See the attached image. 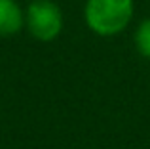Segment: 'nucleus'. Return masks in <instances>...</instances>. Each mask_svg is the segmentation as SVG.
Wrapping results in <instances>:
<instances>
[{
    "label": "nucleus",
    "instance_id": "1",
    "mask_svg": "<svg viewBox=\"0 0 150 149\" xmlns=\"http://www.w3.org/2000/svg\"><path fill=\"white\" fill-rule=\"evenodd\" d=\"M133 0H86L84 19L89 31L99 37H116L133 19Z\"/></svg>",
    "mask_w": 150,
    "mask_h": 149
},
{
    "label": "nucleus",
    "instance_id": "2",
    "mask_svg": "<svg viewBox=\"0 0 150 149\" xmlns=\"http://www.w3.org/2000/svg\"><path fill=\"white\" fill-rule=\"evenodd\" d=\"M63 11L53 0H33L25 10V29L40 42H51L63 31Z\"/></svg>",
    "mask_w": 150,
    "mask_h": 149
},
{
    "label": "nucleus",
    "instance_id": "3",
    "mask_svg": "<svg viewBox=\"0 0 150 149\" xmlns=\"http://www.w3.org/2000/svg\"><path fill=\"white\" fill-rule=\"evenodd\" d=\"M25 27V10L17 0H0V37H13Z\"/></svg>",
    "mask_w": 150,
    "mask_h": 149
},
{
    "label": "nucleus",
    "instance_id": "4",
    "mask_svg": "<svg viewBox=\"0 0 150 149\" xmlns=\"http://www.w3.org/2000/svg\"><path fill=\"white\" fill-rule=\"evenodd\" d=\"M135 44H137V50L146 59H150V17L144 19L139 25V29L135 33Z\"/></svg>",
    "mask_w": 150,
    "mask_h": 149
}]
</instances>
